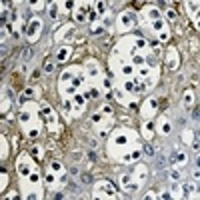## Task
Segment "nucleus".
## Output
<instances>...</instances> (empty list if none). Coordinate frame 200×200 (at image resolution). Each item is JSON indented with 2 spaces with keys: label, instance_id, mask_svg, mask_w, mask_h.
Masks as SVG:
<instances>
[{
  "label": "nucleus",
  "instance_id": "f257e3e1",
  "mask_svg": "<svg viewBox=\"0 0 200 200\" xmlns=\"http://www.w3.org/2000/svg\"><path fill=\"white\" fill-rule=\"evenodd\" d=\"M164 156H162V154H160V156H158V162H156V166H158V168H160V166H164Z\"/></svg>",
  "mask_w": 200,
  "mask_h": 200
},
{
  "label": "nucleus",
  "instance_id": "f03ea898",
  "mask_svg": "<svg viewBox=\"0 0 200 200\" xmlns=\"http://www.w3.org/2000/svg\"><path fill=\"white\" fill-rule=\"evenodd\" d=\"M176 160H178V162H186V156H184V154H178Z\"/></svg>",
  "mask_w": 200,
  "mask_h": 200
}]
</instances>
